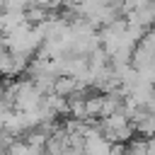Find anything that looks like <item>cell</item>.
Masks as SVG:
<instances>
[{
	"label": "cell",
	"mask_w": 155,
	"mask_h": 155,
	"mask_svg": "<svg viewBox=\"0 0 155 155\" xmlns=\"http://www.w3.org/2000/svg\"><path fill=\"white\" fill-rule=\"evenodd\" d=\"M41 102H44V92L34 85V80H31V78L19 80V94H17V99H15V109H19V111H31V109H39Z\"/></svg>",
	"instance_id": "6da1fadb"
},
{
	"label": "cell",
	"mask_w": 155,
	"mask_h": 155,
	"mask_svg": "<svg viewBox=\"0 0 155 155\" xmlns=\"http://www.w3.org/2000/svg\"><path fill=\"white\" fill-rule=\"evenodd\" d=\"M48 15H51V10H46V7H41V5H29V7L24 10V17H27L29 24H41L44 19H48Z\"/></svg>",
	"instance_id": "7a4b0ae2"
},
{
	"label": "cell",
	"mask_w": 155,
	"mask_h": 155,
	"mask_svg": "<svg viewBox=\"0 0 155 155\" xmlns=\"http://www.w3.org/2000/svg\"><path fill=\"white\" fill-rule=\"evenodd\" d=\"M128 153L131 155H148V138L145 136H133L131 140H128Z\"/></svg>",
	"instance_id": "3957f363"
},
{
	"label": "cell",
	"mask_w": 155,
	"mask_h": 155,
	"mask_svg": "<svg viewBox=\"0 0 155 155\" xmlns=\"http://www.w3.org/2000/svg\"><path fill=\"white\" fill-rule=\"evenodd\" d=\"M0 75H10L12 78V51L10 48L0 51Z\"/></svg>",
	"instance_id": "277c9868"
},
{
	"label": "cell",
	"mask_w": 155,
	"mask_h": 155,
	"mask_svg": "<svg viewBox=\"0 0 155 155\" xmlns=\"http://www.w3.org/2000/svg\"><path fill=\"white\" fill-rule=\"evenodd\" d=\"M31 0H2V10H15V12H24L29 7Z\"/></svg>",
	"instance_id": "5b68a950"
},
{
	"label": "cell",
	"mask_w": 155,
	"mask_h": 155,
	"mask_svg": "<svg viewBox=\"0 0 155 155\" xmlns=\"http://www.w3.org/2000/svg\"><path fill=\"white\" fill-rule=\"evenodd\" d=\"M148 155H155V136L148 138Z\"/></svg>",
	"instance_id": "8992f818"
},
{
	"label": "cell",
	"mask_w": 155,
	"mask_h": 155,
	"mask_svg": "<svg viewBox=\"0 0 155 155\" xmlns=\"http://www.w3.org/2000/svg\"><path fill=\"white\" fill-rule=\"evenodd\" d=\"M78 2H80V0H63V5H65V7H75Z\"/></svg>",
	"instance_id": "52a82bcc"
},
{
	"label": "cell",
	"mask_w": 155,
	"mask_h": 155,
	"mask_svg": "<svg viewBox=\"0 0 155 155\" xmlns=\"http://www.w3.org/2000/svg\"><path fill=\"white\" fill-rule=\"evenodd\" d=\"M102 2H104V5H119L121 0H102Z\"/></svg>",
	"instance_id": "ba28073f"
}]
</instances>
